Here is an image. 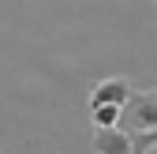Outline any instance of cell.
I'll return each instance as SVG.
<instances>
[{
    "label": "cell",
    "instance_id": "obj_1",
    "mask_svg": "<svg viewBox=\"0 0 157 154\" xmlns=\"http://www.w3.org/2000/svg\"><path fill=\"white\" fill-rule=\"evenodd\" d=\"M124 132L142 136V132H157V90H135V98L124 105Z\"/></svg>",
    "mask_w": 157,
    "mask_h": 154
},
{
    "label": "cell",
    "instance_id": "obj_2",
    "mask_svg": "<svg viewBox=\"0 0 157 154\" xmlns=\"http://www.w3.org/2000/svg\"><path fill=\"white\" fill-rule=\"evenodd\" d=\"M131 98H135V90H131V83L124 79V75H109V79L94 83V90H90V109H97V105H127Z\"/></svg>",
    "mask_w": 157,
    "mask_h": 154
},
{
    "label": "cell",
    "instance_id": "obj_3",
    "mask_svg": "<svg viewBox=\"0 0 157 154\" xmlns=\"http://www.w3.org/2000/svg\"><path fill=\"white\" fill-rule=\"evenodd\" d=\"M94 150L97 154H135V136L124 132V128L94 132Z\"/></svg>",
    "mask_w": 157,
    "mask_h": 154
},
{
    "label": "cell",
    "instance_id": "obj_4",
    "mask_svg": "<svg viewBox=\"0 0 157 154\" xmlns=\"http://www.w3.org/2000/svg\"><path fill=\"white\" fill-rule=\"evenodd\" d=\"M90 120H94L97 132L120 128V124H124V105H97V109H90Z\"/></svg>",
    "mask_w": 157,
    "mask_h": 154
},
{
    "label": "cell",
    "instance_id": "obj_5",
    "mask_svg": "<svg viewBox=\"0 0 157 154\" xmlns=\"http://www.w3.org/2000/svg\"><path fill=\"white\" fill-rule=\"evenodd\" d=\"M150 154H157V147H153V150H150Z\"/></svg>",
    "mask_w": 157,
    "mask_h": 154
},
{
    "label": "cell",
    "instance_id": "obj_6",
    "mask_svg": "<svg viewBox=\"0 0 157 154\" xmlns=\"http://www.w3.org/2000/svg\"><path fill=\"white\" fill-rule=\"evenodd\" d=\"M153 4H157V0H153Z\"/></svg>",
    "mask_w": 157,
    "mask_h": 154
}]
</instances>
